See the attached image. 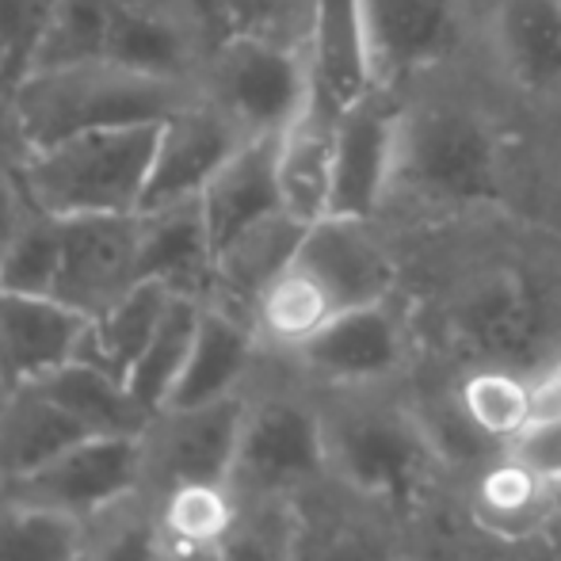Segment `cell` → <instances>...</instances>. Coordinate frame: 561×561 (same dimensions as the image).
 I'll return each mask as SVG.
<instances>
[{
  "instance_id": "6da1fadb",
  "label": "cell",
  "mask_w": 561,
  "mask_h": 561,
  "mask_svg": "<svg viewBox=\"0 0 561 561\" xmlns=\"http://www.w3.org/2000/svg\"><path fill=\"white\" fill-rule=\"evenodd\" d=\"M416 359L535 375L561 355V229L512 210L390 233Z\"/></svg>"
},
{
  "instance_id": "7a4b0ae2",
  "label": "cell",
  "mask_w": 561,
  "mask_h": 561,
  "mask_svg": "<svg viewBox=\"0 0 561 561\" xmlns=\"http://www.w3.org/2000/svg\"><path fill=\"white\" fill-rule=\"evenodd\" d=\"M512 210L508 138L493 107L436 84V73L401 92L398 146L382 222L390 233Z\"/></svg>"
},
{
  "instance_id": "3957f363",
  "label": "cell",
  "mask_w": 561,
  "mask_h": 561,
  "mask_svg": "<svg viewBox=\"0 0 561 561\" xmlns=\"http://www.w3.org/2000/svg\"><path fill=\"white\" fill-rule=\"evenodd\" d=\"M313 398L329 473L386 496L405 516L447 485L450 466L416 409L409 375L390 382L313 386Z\"/></svg>"
},
{
  "instance_id": "277c9868",
  "label": "cell",
  "mask_w": 561,
  "mask_h": 561,
  "mask_svg": "<svg viewBox=\"0 0 561 561\" xmlns=\"http://www.w3.org/2000/svg\"><path fill=\"white\" fill-rule=\"evenodd\" d=\"M199 92L203 89L192 81L123 61L84 58L31 69L12 96V115L23 153H31L89 130L164 123L180 107L199 100Z\"/></svg>"
},
{
  "instance_id": "5b68a950",
  "label": "cell",
  "mask_w": 561,
  "mask_h": 561,
  "mask_svg": "<svg viewBox=\"0 0 561 561\" xmlns=\"http://www.w3.org/2000/svg\"><path fill=\"white\" fill-rule=\"evenodd\" d=\"M215 46L199 0H61L35 69L107 58L199 84Z\"/></svg>"
},
{
  "instance_id": "8992f818",
  "label": "cell",
  "mask_w": 561,
  "mask_h": 561,
  "mask_svg": "<svg viewBox=\"0 0 561 561\" xmlns=\"http://www.w3.org/2000/svg\"><path fill=\"white\" fill-rule=\"evenodd\" d=\"M241 398V436L229 470L241 501H290L329 473L318 398L290 355L264 347Z\"/></svg>"
},
{
  "instance_id": "52a82bcc",
  "label": "cell",
  "mask_w": 561,
  "mask_h": 561,
  "mask_svg": "<svg viewBox=\"0 0 561 561\" xmlns=\"http://www.w3.org/2000/svg\"><path fill=\"white\" fill-rule=\"evenodd\" d=\"M157 134L161 123L77 134L46 149H31L15 164V176L31 203L58 218L134 215L153 169Z\"/></svg>"
},
{
  "instance_id": "ba28073f",
  "label": "cell",
  "mask_w": 561,
  "mask_h": 561,
  "mask_svg": "<svg viewBox=\"0 0 561 561\" xmlns=\"http://www.w3.org/2000/svg\"><path fill=\"white\" fill-rule=\"evenodd\" d=\"M290 561H416L398 504L336 473H321L287 501Z\"/></svg>"
},
{
  "instance_id": "9c48e42d",
  "label": "cell",
  "mask_w": 561,
  "mask_h": 561,
  "mask_svg": "<svg viewBox=\"0 0 561 561\" xmlns=\"http://www.w3.org/2000/svg\"><path fill=\"white\" fill-rule=\"evenodd\" d=\"M310 84V54H295L260 35H233L215 46L199 89L244 138H260L279 134L298 115Z\"/></svg>"
},
{
  "instance_id": "30bf717a",
  "label": "cell",
  "mask_w": 561,
  "mask_h": 561,
  "mask_svg": "<svg viewBox=\"0 0 561 561\" xmlns=\"http://www.w3.org/2000/svg\"><path fill=\"white\" fill-rule=\"evenodd\" d=\"M310 386H359L405 378L416 359V340L401 298L355 306L329 321L313 340L290 352Z\"/></svg>"
},
{
  "instance_id": "8fae6325",
  "label": "cell",
  "mask_w": 561,
  "mask_h": 561,
  "mask_svg": "<svg viewBox=\"0 0 561 561\" xmlns=\"http://www.w3.org/2000/svg\"><path fill=\"white\" fill-rule=\"evenodd\" d=\"M244 398H218L207 405H164L138 432L141 489L149 496L180 481H229L241 436Z\"/></svg>"
},
{
  "instance_id": "7c38bea8",
  "label": "cell",
  "mask_w": 561,
  "mask_h": 561,
  "mask_svg": "<svg viewBox=\"0 0 561 561\" xmlns=\"http://www.w3.org/2000/svg\"><path fill=\"white\" fill-rule=\"evenodd\" d=\"M375 89L405 92L450 66L462 46V0H363Z\"/></svg>"
},
{
  "instance_id": "4fadbf2b",
  "label": "cell",
  "mask_w": 561,
  "mask_h": 561,
  "mask_svg": "<svg viewBox=\"0 0 561 561\" xmlns=\"http://www.w3.org/2000/svg\"><path fill=\"white\" fill-rule=\"evenodd\" d=\"M141 283V215L61 218V267L54 298L100 318Z\"/></svg>"
},
{
  "instance_id": "5bb4252c",
  "label": "cell",
  "mask_w": 561,
  "mask_h": 561,
  "mask_svg": "<svg viewBox=\"0 0 561 561\" xmlns=\"http://www.w3.org/2000/svg\"><path fill=\"white\" fill-rule=\"evenodd\" d=\"M450 493L478 531L504 547H524L561 516L558 485L519 462L508 447L489 450L470 466L450 470Z\"/></svg>"
},
{
  "instance_id": "9a60e30c",
  "label": "cell",
  "mask_w": 561,
  "mask_h": 561,
  "mask_svg": "<svg viewBox=\"0 0 561 561\" xmlns=\"http://www.w3.org/2000/svg\"><path fill=\"white\" fill-rule=\"evenodd\" d=\"M295 260L329 290L336 310L386 302L401 287V260L390 229L378 218L325 215L306 226Z\"/></svg>"
},
{
  "instance_id": "2e32d148",
  "label": "cell",
  "mask_w": 561,
  "mask_h": 561,
  "mask_svg": "<svg viewBox=\"0 0 561 561\" xmlns=\"http://www.w3.org/2000/svg\"><path fill=\"white\" fill-rule=\"evenodd\" d=\"M12 489V493L27 496L46 508H58L73 519H89L100 508L130 496L141 489V444L138 432H123V436H84L69 444L61 455H54L46 466L27 473Z\"/></svg>"
},
{
  "instance_id": "e0dca14e",
  "label": "cell",
  "mask_w": 561,
  "mask_h": 561,
  "mask_svg": "<svg viewBox=\"0 0 561 561\" xmlns=\"http://www.w3.org/2000/svg\"><path fill=\"white\" fill-rule=\"evenodd\" d=\"M481 43L504 89L535 107L561 104V0H489Z\"/></svg>"
},
{
  "instance_id": "ac0fdd59",
  "label": "cell",
  "mask_w": 561,
  "mask_h": 561,
  "mask_svg": "<svg viewBox=\"0 0 561 561\" xmlns=\"http://www.w3.org/2000/svg\"><path fill=\"white\" fill-rule=\"evenodd\" d=\"M401 92L370 89L355 104L344 107L336 134V169H333V207L329 215L378 218L393 172V146H398Z\"/></svg>"
},
{
  "instance_id": "d6986e66",
  "label": "cell",
  "mask_w": 561,
  "mask_h": 561,
  "mask_svg": "<svg viewBox=\"0 0 561 561\" xmlns=\"http://www.w3.org/2000/svg\"><path fill=\"white\" fill-rule=\"evenodd\" d=\"M244 134L237 130L233 118H226L210 100H192L169 115L157 134L153 169H149L146 192H141L138 210H157L180 199H195L210 184L218 169L229 161L237 146H244Z\"/></svg>"
},
{
  "instance_id": "ffe728a7",
  "label": "cell",
  "mask_w": 561,
  "mask_h": 561,
  "mask_svg": "<svg viewBox=\"0 0 561 561\" xmlns=\"http://www.w3.org/2000/svg\"><path fill=\"white\" fill-rule=\"evenodd\" d=\"M89 318L46 295L0 290V393H12L77 359Z\"/></svg>"
},
{
  "instance_id": "44dd1931",
  "label": "cell",
  "mask_w": 561,
  "mask_h": 561,
  "mask_svg": "<svg viewBox=\"0 0 561 561\" xmlns=\"http://www.w3.org/2000/svg\"><path fill=\"white\" fill-rule=\"evenodd\" d=\"M344 107L310 84V96L298 115L279 130V187L283 210L298 222L313 226L333 207V169H336V134Z\"/></svg>"
},
{
  "instance_id": "7402d4cb",
  "label": "cell",
  "mask_w": 561,
  "mask_h": 561,
  "mask_svg": "<svg viewBox=\"0 0 561 561\" xmlns=\"http://www.w3.org/2000/svg\"><path fill=\"white\" fill-rule=\"evenodd\" d=\"M141 215V279L164 283L172 295L207 302L215 279V237L203 199H180Z\"/></svg>"
},
{
  "instance_id": "603a6c76",
  "label": "cell",
  "mask_w": 561,
  "mask_h": 561,
  "mask_svg": "<svg viewBox=\"0 0 561 561\" xmlns=\"http://www.w3.org/2000/svg\"><path fill=\"white\" fill-rule=\"evenodd\" d=\"M302 237H306V222H298L287 210L260 218V222L241 229L237 237H229L222 249L215 252V279H210L207 302L252 321L256 298L295 260Z\"/></svg>"
},
{
  "instance_id": "cb8c5ba5",
  "label": "cell",
  "mask_w": 561,
  "mask_h": 561,
  "mask_svg": "<svg viewBox=\"0 0 561 561\" xmlns=\"http://www.w3.org/2000/svg\"><path fill=\"white\" fill-rule=\"evenodd\" d=\"M203 215H207L215 252L229 237L267 215L283 210V187H279V134H260L237 146L229 161L210 176L203 187Z\"/></svg>"
},
{
  "instance_id": "d4e9b609",
  "label": "cell",
  "mask_w": 561,
  "mask_h": 561,
  "mask_svg": "<svg viewBox=\"0 0 561 561\" xmlns=\"http://www.w3.org/2000/svg\"><path fill=\"white\" fill-rule=\"evenodd\" d=\"M260 352L264 347H260L252 321L237 318L222 306L203 302L192 355H187L184 375H180L169 405H207V401L241 393Z\"/></svg>"
},
{
  "instance_id": "484cf974",
  "label": "cell",
  "mask_w": 561,
  "mask_h": 561,
  "mask_svg": "<svg viewBox=\"0 0 561 561\" xmlns=\"http://www.w3.org/2000/svg\"><path fill=\"white\" fill-rule=\"evenodd\" d=\"M92 436L38 382L0 393V485H15L69 444Z\"/></svg>"
},
{
  "instance_id": "4316f807",
  "label": "cell",
  "mask_w": 561,
  "mask_h": 561,
  "mask_svg": "<svg viewBox=\"0 0 561 561\" xmlns=\"http://www.w3.org/2000/svg\"><path fill=\"white\" fill-rule=\"evenodd\" d=\"M306 54H310L313 81L340 107L367 96L375 89V81H370L363 0H313L310 50Z\"/></svg>"
},
{
  "instance_id": "83f0119b",
  "label": "cell",
  "mask_w": 561,
  "mask_h": 561,
  "mask_svg": "<svg viewBox=\"0 0 561 561\" xmlns=\"http://www.w3.org/2000/svg\"><path fill=\"white\" fill-rule=\"evenodd\" d=\"M169 302H172V290L164 283L141 279L130 295L118 298L112 310H104L100 318H89L81 347H77V359L92 363V367L115 375L118 382H126L138 355L146 352L149 336L161 325Z\"/></svg>"
},
{
  "instance_id": "f1b7e54d",
  "label": "cell",
  "mask_w": 561,
  "mask_h": 561,
  "mask_svg": "<svg viewBox=\"0 0 561 561\" xmlns=\"http://www.w3.org/2000/svg\"><path fill=\"white\" fill-rule=\"evenodd\" d=\"M336 302L329 298V290L306 272L298 260H290L267 290L256 298V310H252V329H256L260 347L267 352L290 355L321 333L329 321L336 318Z\"/></svg>"
},
{
  "instance_id": "f546056e",
  "label": "cell",
  "mask_w": 561,
  "mask_h": 561,
  "mask_svg": "<svg viewBox=\"0 0 561 561\" xmlns=\"http://www.w3.org/2000/svg\"><path fill=\"white\" fill-rule=\"evenodd\" d=\"M455 375V401L473 436L489 447H508L535 421L531 375L512 367H466Z\"/></svg>"
},
{
  "instance_id": "4dcf8cb0",
  "label": "cell",
  "mask_w": 561,
  "mask_h": 561,
  "mask_svg": "<svg viewBox=\"0 0 561 561\" xmlns=\"http://www.w3.org/2000/svg\"><path fill=\"white\" fill-rule=\"evenodd\" d=\"M38 386H43L69 416H77L92 436L141 432L149 416H153L130 398L126 382H118L115 375H107V370L92 367V363H84V359H69L66 367L38 378Z\"/></svg>"
},
{
  "instance_id": "1f68e13d",
  "label": "cell",
  "mask_w": 561,
  "mask_h": 561,
  "mask_svg": "<svg viewBox=\"0 0 561 561\" xmlns=\"http://www.w3.org/2000/svg\"><path fill=\"white\" fill-rule=\"evenodd\" d=\"M157 535L176 547H222L241 516V496L229 481H180L153 496Z\"/></svg>"
},
{
  "instance_id": "d6a6232c",
  "label": "cell",
  "mask_w": 561,
  "mask_h": 561,
  "mask_svg": "<svg viewBox=\"0 0 561 561\" xmlns=\"http://www.w3.org/2000/svg\"><path fill=\"white\" fill-rule=\"evenodd\" d=\"M199 298L187 295H172L169 310H164L157 333L149 336L146 352L138 355V363L126 375V390L138 401L146 413H157V409L169 405L172 390H176L180 375H184V363L192 355V340L195 329H199Z\"/></svg>"
},
{
  "instance_id": "836d02e7",
  "label": "cell",
  "mask_w": 561,
  "mask_h": 561,
  "mask_svg": "<svg viewBox=\"0 0 561 561\" xmlns=\"http://www.w3.org/2000/svg\"><path fill=\"white\" fill-rule=\"evenodd\" d=\"M81 519L0 489V561H77Z\"/></svg>"
},
{
  "instance_id": "e575fe53",
  "label": "cell",
  "mask_w": 561,
  "mask_h": 561,
  "mask_svg": "<svg viewBox=\"0 0 561 561\" xmlns=\"http://www.w3.org/2000/svg\"><path fill=\"white\" fill-rule=\"evenodd\" d=\"M77 561H161L153 496L134 489L130 496L81 519V558Z\"/></svg>"
},
{
  "instance_id": "d590c367",
  "label": "cell",
  "mask_w": 561,
  "mask_h": 561,
  "mask_svg": "<svg viewBox=\"0 0 561 561\" xmlns=\"http://www.w3.org/2000/svg\"><path fill=\"white\" fill-rule=\"evenodd\" d=\"M58 267H61V218L43 210L38 203H27L20 229H15L12 244L4 252V264H0V290L54 298Z\"/></svg>"
},
{
  "instance_id": "8d00e7d4",
  "label": "cell",
  "mask_w": 561,
  "mask_h": 561,
  "mask_svg": "<svg viewBox=\"0 0 561 561\" xmlns=\"http://www.w3.org/2000/svg\"><path fill=\"white\" fill-rule=\"evenodd\" d=\"M61 0H0V96H15L35 69Z\"/></svg>"
},
{
  "instance_id": "74e56055",
  "label": "cell",
  "mask_w": 561,
  "mask_h": 561,
  "mask_svg": "<svg viewBox=\"0 0 561 561\" xmlns=\"http://www.w3.org/2000/svg\"><path fill=\"white\" fill-rule=\"evenodd\" d=\"M222 561H290L287 501H241V516L222 542Z\"/></svg>"
},
{
  "instance_id": "f35d334b",
  "label": "cell",
  "mask_w": 561,
  "mask_h": 561,
  "mask_svg": "<svg viewBox=\"0 0 561 561\" xmlns=\"http://www.w3.org/2000/svg\"><path fill=\"white\" fill-rule=\"evenodd\" d=\"M519 462H527L535 473L554 481L561 489V413H542L508 444Z\"/></svg>"
},
{
  "instance_id": "ab89813d",
  "label": "cell",
  "mask_w": 561,
  "mask_h": 561,
  "mask_svg": "<svg viewBox=\"0 0 561 561\" xmlns=\"http://www.w3.org/2000/svg\"><path fill=\"white\" fill-rule=\"evenodd\" d=\"M466 561H561V516L554 519L550 531H542L539 539L524 542V547H504L496 539H481L466 554Z\"/></svg>"
},
{
  "instance_id": "60d3db41",
  "label": "cell",
  "mask_w": 561,
  "mask_h": 561,
  "mask_svg": "<svg viewBox=\"0 0 561 561\" xmlns=\"http://www.w3.org/2000/svg\"><path fill=\"white\" fill-rule=\"evenodd\" d=\"M27 192H23L20 176H15V164L0 161V264H4V252L12 244L15 229H20V218L27 210Z\"/></svg>"
},
{
  "instance_id": "b9f144b4",
  "label": "cell",
  "mask_w": 561,
  "mask_h": 561,
  "mask_svg": "<svg viewBox=\"0 0 561 561\" xmlns=\"http://www.w3.org/2000/svg\"><path fill=\"white\" fill-rule=\"evenodd\" d=\"M531 390H535V416L561 413V355L558 359H550L542 370H535Z\"/></svg>"
},
{
  "instance_id": "7bdbcfd3",
  "label": "cell",
  "mask_w": 561,
  "mask_h": 561,
  "mask_svg": "<svg viewBox=\"0 0 561 561\" xmlns=\"http://www.w3.org/2000/svg\"><path fill=\"white\" fill-rule=\"evenodd\" d=\"M161 561H222V547H176V542H161Z\"/></svg>"
},
{
  "instance_id": "ee69618b",
  "label": "cell",
  "mask_w": 561,
  "mask_h": 561,
  "mask_svg": "<svg viewBox=\"0 0 561 561\" xmlns=\"http://www.w3.org/2000/svg\"><path fill=\"white\" fill-rule=\"evenodd\" d=\"M558 508H561V489H558Z\"/></svg>"
}]
</instances>
